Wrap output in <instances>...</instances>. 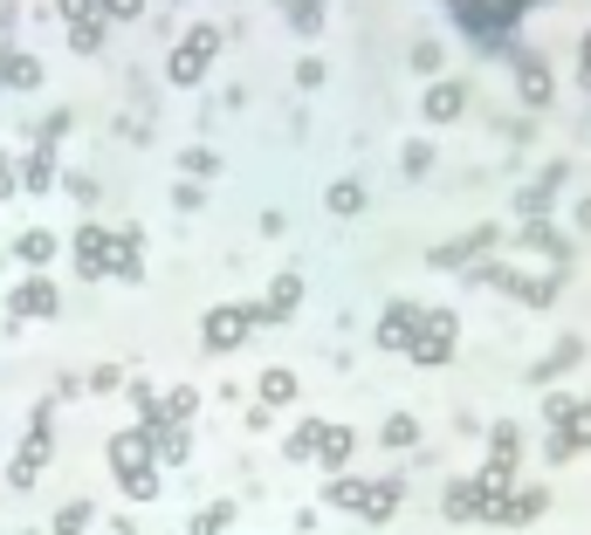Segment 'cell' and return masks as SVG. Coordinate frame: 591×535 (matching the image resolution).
Instances as JSON below:
<instances>
[{
	"label": "cell",
	"mask_w": 591,
	"mask_h": 535,
	"mask_svg": "<svg viewBox=\"0 0 591 535\" xmlns=\"http://www.w3.org/2000/svg\"><path fill=\"white\" fill-rule=\"evenodd\" d=\"M400 172H406V179H420V172H433V145H426V138H413V145L400 151Z\"/></svg>",
	"instance_id": "cell-33"
},
{
	"label": "cell",
	"mask_w": 591,
	"mask_h": 535,
	"mask_svg": "<svg viewBox=\"0 0 591 535\" xmlns=\"http://www.w3.org/2000/svg\"><path fill=\"white\" fill-rule=\"evenodd\" d=\"M523 8H530V0H454L461 28H475V34H509L523 21Z\"/></svg>",
	"instance_id": "cell-6"
},
{
	"label": "cell",
	"mask_w": 591,
	"mask_h": 535,
	"mask_svg": "<svg viewBox=\"0 0 591 535\" xmlns=\"http://www.w3.org/2000/svg\"><path fill=\"white\" fill-rule=\"evenodd\" d=\"M413 69H420V76L441 69V41H413Z\"/></svg>",
	"instance_id": "cell-39"
},
{
	"label": "cell",
	"mask_w": 591,
	"mask_h": 535,
	"mask_svg": "<svg viewBox=\"0 0 591 535\" xmlns=\"http://www.w3.org/2000/svg\"><path fill=\"white\" fill-rule=\"evenodd\" d=\"M56 8H62V21H69V41H76V49L97 56V49H104V8H97V0H56Z\"/></svg>",
	"instance_id": "cell-12"
},
{
	"label": "cell",
	"mask_w": 591,
	"mask_h": 535,
	"mask_svg": "<svg viewBox=\"0 0 591 535\" xmlns=\"http://www.w3.org/2000/svg\"><path fill=\"white\" fill-rule=\"evenodd\" d=\"M571 412H578V398H571V392H550V398H543V419H550V426H564Z\"/></svg>",
	"instance_id": "cell-37"
},
{
	"label": "cell",
	"mask_w": 591,
	"mask_h": 535,
	"mask_svg": "<svg viewBox=\"0 0 591 535\" xmlns=\"http://www.w3.org/2000/svg\"><path fill=\"white\" fill-rule=\"evenodd\" d=\"M578 357H584V344H578V337H564V344H550V357L530 370V378H536V385H550V378H564V370H571Z\"/></svg>",
	"instance_id": "cell-25"
},
{
	"label": "cell",
	"mask_w": 591,
	"mask_h": 535,
	"mask_svg": "<svg viewBox=\"0 0 591 535\" xmlns=\"http://www.w3.org/2000/svg\"><path fill=\"white\" fill-rule=\"evenodd\" d=\"M558 186H564V165H550V172L516 199V206H523V220H543V214H550V192H558Z\"/></svg>",
	"instance_id": "cell-24"
},
{
	"label": "cell",
	"mask_w": 591,
	"mask_h": 535,
	"mask_svg": "<svg viewBox=\"0 0 591 535\" xmlns=\"http://www.w3.org/2000/svg\"><path fill=\"white\" fill-rule=\"evenodd\" d=\"M56 179V145H35L28 158H21V172H14V186H28V192H42Z\"/></svg>",
	"instance_id": "cell-23"
},
{
	"label": "cell",
	"mask_w": 591,
	"mask_h": 535,
	"mask_svg": "<svg viewBox=\"0 0 591 535\" xmlns=\"http://www.w3.org/2000/svg\"><path fill=\"white\" fill-rule=\"evenodd\" d=\"M454 337H461V316L454 309H420L413 337H406V357L413 364H447L454 357Z\"/></svg>",
	"instance_id": "cell-2"
},
{
	"label": "cell",
	"mask_w": 591,
	"mask_h": 535,
	"mask_svg": "<svg viewBox=\"0 0 591 535\" xmlns=\"http://www.w3.org/2000/svg\"><path fill=\"white\" fill-rule=\"evenodd\" d=\"M14 192V165H8V151H0V199Z\"/></svg>",
	"instance_id": "cell-42"
},
{
	"label": "cell",
	"mask_w": 591,
	"mask_h": 535,
	"mask_svg": "<svg viewBox=\"0 0 591 535\" xmlns=\"http://www.w3.org/2000/svg\"><path fill=\"white\" fill-rule=\"evenodd\" d=\"M296 82H303V90H324V62L303 56V62H296Z\"/></svg>",
	"instance_id": "cell-40"
},
{
	"label": "cell",
	"mask_w": 591,
	"mask_h": 535,
	"mask_svg": "<svg viewBox=\"0 0 591 535\" xmlns=\"http://www.w3.org/2000/svg\"><path fill=\"white\" fill-rule=\"evenodd\" d=\"M578 227H591V199H584V206H578Z\"/></svg>",
	"instance_id": "cell-44"
},
{
	"label": "cell",
	"mask_w": 591,
	"mask_h": 535,
	"mask_svg": "<svg viewBox=\"0 0 591 535\" xmlns=\"http://www.w3.org/2000/svg\"><path fill=\"white\" fill-rule=\"evenodd\" d=\"M97 8H104V21H138L145 0H97Z\"/></svg>",
	"instance_id": "cell-38"
},
{
	"label": "cell",
	"mask_w": 591,
	"mask_h": 535,
	"mask_svg": "<svg viewBox=\"0 0 591 535\" xmlns=\"http://www.w3.org/2000/svg\"><path fill=\"white\" fill-rule=\"evenodd\" d=\"M49 412H56V405L35 412V426H28V439H21V453H14V467H8V487H35V474L49 467V453H56V426H49Z\"/></svg>",
	"instance_id": "cell-4"
},
{
	"label": "cell",
	"mask_w": 591,
	"mask_h": 535,
	"mask_svg": "<svg viewBox=\"0 0 591 535\" xmlns=\"http://www.w3.org/2000/svg\"><path fill=\"white\" fill-rule=\"evenodd\" d=\"M489 247H502V227H475V234H461V240H441V247H433V268H475V255H489Z\"/></svg>",
	"instance_id": "cell-9"
},
{
	"label": "cell",
	"mask_w": 591,
	"mask_h": 535,
	"mask_svg": "<svg viewBox=\"0 0 591 535\" xmlns=\"http://www.w3.org/2000/svg\"><path fill=\"white\" fill-rule=\"evenodd\" d=\"M413 323H420V303H385V316H378V350H406V337H413Z\"/></svg>",
	"instance_id": "cell-16"
},
{
	"label": "cell",
	"mask_w": 591,
	"mask_h": 535,
	"mask_svg": "<svg viewBox=\"0 0 591 535\" xmlns=\"http://www.w3.org/2000/svg\"><path fill=\"white\" fill-rule=\"evenodd\" d=\"M351 453H358V433H351V426H331V419H324V439H317V460H324L331 474H351Z\"/></svg>",
	"instance_id": "cell-19"
},
{
	"label": "cell",
	"mask_w": 591,
	"mask_h": 535,
	"mask_svg": "<svg viewBox=\"0 0 591 535\" xmlns=\"http://www.w3.org/2000/svg\"><path fill=\"white\" fill-rule=\"evenodd\" d=\"M0 90H42V62L21 49H0Z\"/></svg>",
	"instance_id": "cell-22"
},
{
	"label": "cell",
	"mask_w": 591,
	"mask_h": 535,
	"mask_svg": "<svg viewBox=\"0 0 591 535\" xmlns=\"http://www.w3.org/2000/svg\"><path fill=\"white\" fill-rule=\"evenodd\" d=\"M516 90H523L530 110H543L550 97H558V76H550V62L536 49H516Z\"/></svg>",
	"instance_id": "cell-13"
},
{
	"label": "cell",
	"mask_w": 591,
	"mask_h": 535,
	"mask_svg": "<svg viewBox=\"0 0 591 535\" xmlns=\"http://www.w3.org/2000/svg\"><path fill=\"white\" fill-rule=\"evenodd\" d=\"M283 14H289L296 34H317L324 28V0H283Z\"/></svg>",
	"instance_id": "cell-32"
},
{
	"label": "cell",
	"mask_w": 591,
	"mask_h": 535,
	"mask_svg": "<svg viewBox=\"0 0 591 535\" xmlns=\"http://www.w3.org/2000/svg\"><path fill=\"white\" fill-rule=\"evenodd\" d=\"M214 165H220V158H214L207 145H193V151H179V172H193V179H214Z\"/></svg>",
	"instance_id": "cell-34"
},
{
	"label": "cell",
	"mask_w": 591,
	"mask_h": 535,
	"mask_svg": "<svg viewBox=\"0 0 591 535\" xmlns=\"http://www.w3.org/2000/svg\"><path fill=\"white\" fill-rule=\"evenodd\" d=\"M117 385H125V370H117V364H97L90 370V392H117Z\"/></svg>",
	"instance_id": "cell-41"
},
{
	"label": "cell",
	"mask_w": 591,
	"mask_h": 535,
	"mask_svg": "<svg viewBox=\"0 0 591 535\" xmlns=\"http://www.w3.org/2000/svg\"><path fill=\"white\" fill-rule=\"evenodd\" d=\"M420 110H426V123H454L467 110V82H426Z\"/></svg>",
	"instance_id": "cell-17"
},
{
	"label": "cell",
	"mask_w": 591,
	"mask_h": 535,
	"mask_svg": "<svg viewBox=\"0 0 591 535\" xmlns=\"http://www.w3.org/2000/svg\"><path fill=\"white\" fill-rule=\"evenodd\" d=\"M110 268H117V234L110 227H76V275L104 281Z\"/></svg>",
	"instance_id": "cell-7"
},
{
	"label": "cell",
	"mask_w": 591,
	"mask_h": 535,
	"mask_svg": "<svg viewBox=\"0 0 591 535\" xmlns=\"http://www.w3.org/2000/svg\"><path fill=\"white\" fill-rule=\"evenodd\" d=\"M90 522H97V508L83 502V494H76V502H62V508H56V535H83Z\"/></svg>",
	"instance_id": "cell-30"
},
{
	"label": "cell",
	"mask_w": 591,
	"mask_h": 535,
	"mask_svg": "<svg viewBox=\"0 0 591 535\" xmlns=\"http://www.w3.org/2000/svg\"><path fill=\"white\" fill-rule=\"evenodd\" d=\"M289 398H296V370H283V364L262 370V405H289Z\"/></svg>",
	"instance_id": "cell-31"
},
{
	"label": "cell",
	"mask_w": 591,
	"mask_h": 535,
	"mask_svg": "<svg viewBox=\"0 0 591 535\" xmlns=\"http://www.w3.org/2000/svg\"><path fill=\"white\" fill-rule=\"evenodd\" d=\"M420 439V419L413 412H400V419H385V446H413Z\"/></svg>",
	"instance_id": "cell-36"
},
{
	"label": "cell",
	"mask_w": 591,
	"mask_h": 535,
	"mask_svg": "<svg viewBox=\"0 0 591 535\" xmlns=\"http://www.w3.org/2000/svg\"><path fill=\"white\" fill-rule=\"evenodd\" d=\"M441 508H447L454 522H475V515L489 508V487H482V474H467V480H447V494H441Z\"/></svg>",
	"instance_id": "cell-15"
},
{
	"label": "cell",
	"mask_w": 591,
	"mask_h": 535,
	"mask_svg": "<svg viewBox=\"0 0 591 535\" xmlns=\"http://www.w3.org/2000/svg\"><path fill=\"white\" fill-rule=\"evenodd\" d=\"M56 247H62V240H56V234H49V227H28V234H21V240H14V261H21V268H28V275H42V268H49V261H56Z\"/></svg>",
	"instance_id": "cell-20"
},
{
	"label": "cell",
	"mask_w": 591,
	"mask_h": 535,
	"mask_svg": "<svg viewBox=\"0 0 591 535\" xmlns=\"http://www.w3.org/2000/svg\"><path fill=\"white\" fill-rule=\"evenodd\" d=\"M56 309H62V296H56L49 275H21V281H14V296H8V316H14V323H42V316H56Z\"/></svg>",
	"instance_id": "cell-8"
},
{
	"label": "cell",
	"mask_w": 591,
	"mask_h": 535,
	"mask_svg": "<svg viewBox=\"0 0 591 535\" xmlns=\"http://www.w3.org/2000/svg\"><path fill=\"white\" fill-rule=\"evenodd\" d=\"M516 247H536V255H550V261H558V275L571 268V240H564L558 227H550V220H523V234H516Z\"/></svg>",
	"instance_id": "cell-18"
},
{
	"label": "cell",
	"mask_w": 591,
	"mask_h": 535,
	"mask_svg": "<svg viewBox=\"0 0 591 535\" xmlns=\"http://www.w3.org/2000/svg\"><path fill=\"white\" fill-rule=\"evenodd\" d=\"M296 309H303V275H296V268H283V275L268 281V296L255 303V323H289Z\"/></svg>",
	"instance_id": "cell-11"
},
{
	"label": "cell",
	"mask_w": 591,
	"mask_h": 535,
	"mask_svg": "<svg viewBox=\"0 0 591 535\" xmlns=\"http://www.w3.org/2000/svg\"><path fill=\"white\" fill-rule=\"evenodd\" d=\"M324 206H331L337 220H358V214H365V186H358V179H337V186L324 192Z\"/></svg>",
	"instance_id": "cell-27"
},
{
	"label": "cell",
	"mask_w": 591,
	"mask_h": 535,
	"mask_svg": "<svg viewBox=\"0 0 591 535\" xmlns=\"http://www.w3.org/2000/svg\"><path fill=\"white\" fill-rule=\"evenodd\" d=\"M591 446V398H578V412H571V419L558 426V433H550V460H578V453Z\"/></svg>",
	"instance_id": "cell-14"
},
{
	"label": "cell",
	"mask_w": 591,
	"mask_h": 535,
	"mask_svg": "<svg viewBox=\"0 0 591 535\" xmlns=\"http://www.w3.org/2000/svg\"><path fill=\"white\" fill-rule=\"evenodd\" d=\"M543 502H550V494L543 487H502V494H489V522H502V528H516V522H536L543 515Z\"/></svg>",
	"instance_id": "cell-10"
},
{
	"label": "cell",
	"mask_w": 591,
	"mask_h": 535,
	"mask_svg": "<svg viewBox=\"0 0 591 535\" xmlns=\"http://www.w3.org/2000/svg\"><path fill=\"white\" fill-rule=\"evenodd\" d=\"M220 28H186V41H179V49L166 56V76L179 82V90H186V82H200L207 69H214V56H220Z\"/></svg>",
	"instance_id": "cell-3"
},
{
	"label": "cell",
	"mask_w": 591,
	"mask_h": 535,
	"mask_svg": "<svg viewBox=\"0 0 591 535\" xmlns=\"http://www.w3.org/2000/svg\"><path fill=\"white\" fill-rule=\"evenodd\" d=\"M578 69H584V82H591V28H584V41H578Z\"/></svg>",
	"instance_id": "cell-43"
},
{
	"label": "cell",
	"mask_w": 591,
	"mask_h": 535,
	"mask_svg": "<svg viewBox=\"0 0 591 535\" xmlns=\"http://www.w3.org/2000/svg\"><path fill=\"white\" fill-rule=\"evenodd\" d=\"M193 412H200V398H193V385H179V392L159 398V419L151 426H193Z\"/></svg>",
	"instance_id": "cell-26"
},
{
	"label": "cell",
	"mask_w": 591,
	"mask_h": 535,
	"mask_svg": "<svg viewBox=\"0 0 591 535\" xmlns=\"http://www.w3.org/2000/svg\"><path fill=\"white\" fill-rule=\"evenodd\" d=\"M110 474L131 502H151L159 494V453H151V433L131 426V433H110Z\"/></svg>",
	"instance_id": "cell-1"
},
{
	"label": "cell",
	"mask_w": 591,
	"mask_h": 535,
	"mask_svg": "<svg viewBox=\"0 0 591 535\" xmlns=\"http://www.w3.org/2000/svg\"><path fill=\"white\" fill-rule=\"evenodd\" d=\"M248 329H255V303H214L207 323H200V344L207 350H242Z\"/></svg>",
	"instance_id": "cell-5"
},
{
	"label": "cell",
	"mask_w": 591,
	"mask_h": 535,
	"mask_svg": "<svg viewBox=\"0 0 591 535\" xmlns=\"http://www.w3.org/2000/svg\"><path fill=\"white\" fill-rule=\"evenodd\" d=\"M227 522H234V502H214V508H207L200 522H193V528H186V535H220Z\"/></svg>",
	"instance_id": "cell-35"
},
{
	"label": "cell",
	"mask_w": 591,
	"mask_h": 535,
	"mask_svg": "<svg viewBox=\"0 0 591 535\" xmlns=\"http://www.w3.org/2000/svg\"><path fill=\"white\" fill-rule=\"evenodd\" d=\"M317 439H324V419H303V426L283 439V453H289V460H317Z\"/></svg>",
	"instance_id": "cell-29"
},
{
	"label": "cell",
	"mask_w": 591,
	"mask_h": 535,
	"mask_svg": "<svg viewBox=\"0 0 591 535\" xmlns=\"http://www.w3.org/2000/svg\"><path fill=\"white\" fill-rule=\"evenodd\" d=\"M324 502H331V508H351V515H358V508H365V480H351V474L324 480Z\"/></svg>",
	"instance_id": "cell-28"
},
{
	"label": "cell",
	"mask_w": 591,
	"mask_h": 535,
	"mask_svg": "<svg viewBox=\"0 0 591 535\" xmlns=\"http://www.w3.org/2000/svg\"><path fill=\"white\" fill-rule=\"evenodd\" d=\"M21 535H28V528H21Z\"/></svg>",
	"instance_id": "cell-45"
},
{
	"label": "cell",
	"mask_w": 591,
	"mask_h": 535,
	"mask_svg": "<svg viewBox=\"0 0 591 535\" xmlns=\"http://www.w3.org/2000/svg\"><path fill=\"white\" fill-rule=\"evenodd\" d=\"M400 502H406V480H365V522H392L400 515Z\"/></svg>",
	"instance_id": "cell-21"
}]
</instances>
